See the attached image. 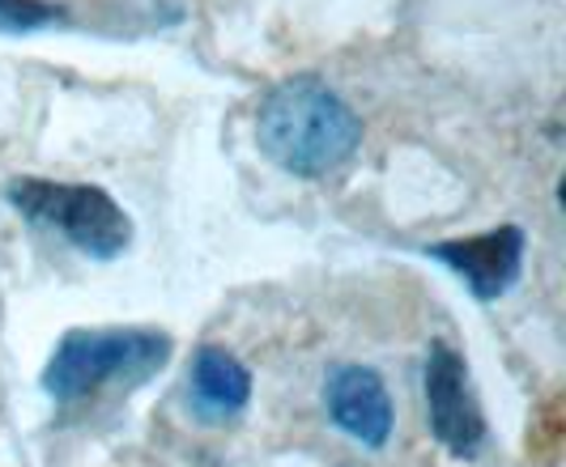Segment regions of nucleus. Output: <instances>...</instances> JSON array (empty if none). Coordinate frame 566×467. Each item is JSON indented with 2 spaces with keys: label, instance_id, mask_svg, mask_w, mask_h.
<instances>
[{
  "label": "nucleus",
  "instance_id": "nucleus-6",
  "mask_svg": "<svg viewBox=\"0 0 566 467\" xmlns=\"http://www.w3.org/2000/svg\"><path fill=\"white\" fill-rule=\"evenodd\" d=\"M324 408L345 438H354L367 450H384L397 429L388 383L370 365H337L324 383Z\"/></svg>",
  "mask_w": 566,
  "mask_h": 467
},
{
  "label": "nucleus",
  "instance_id": "nucleus-8",
  "mask_svg": "<svg viewBox=\"0 0 566 467\" xmlns=\"http://www.w3.org/2000/svg\"><path fill=\"white\" fill-rule=\"evenodd\" d=\"M69 26V9L56 0H0V34H39Z\"/></svg>",
  "mask_w": 566,
  "mask_h": 467
},
{
  "label": "nucleus",
  "instance_id": "nucleus-4",
  "mask_svg": "<svg viewBox=\"0 0 566 467\" xmlns=\"http://www.w3.org/2000/svg\"><path fill=\"white\" fill-rule=\"evenodd\" d=\"M426 425L439 446H448L455 459H473L485 442L482 404L469 383V361L455 353L448 340H430L426 349Z\"/></svg>",
  "mask_w": 566,
  "mask_h": 467
},
{
  "label": "nucleus",
  "instance_id": "nucleus-3",
  "mask_svg": "<svg viewBox=\"0 0 566 467\" xmlns=\"http://www.w3.org/2000/svg\"><path fill=\"white\" fill-rule=\"evenodd\" d=\"M4 200L27 221L60 234L69 247L90 259H119L133 247V217L115 204L112 192L94 183H56V179H13Z\"/></svg>",
  "mask_w": 566,
  "mask_h": 467
},
{
  "label": "nucleus",
  "instance_id": "nucleus-1",
  "mask_svg": "<svg viewBox=\"0 0 566 467\" xmlns=\"http://www.w3.org/2000/svg\"><path fill=\"white\" fill-rule=\"evenodd\" d=\"M264 158L294 179H324L363 145V119L319 77H290L264 94L255 110Z\"/></svg>",
  "mask_w": 566,
  "mask_h": 467
},
{
  "label": "nucleus",
  "instance_id": "nucleus-7",
  "mask_svg": "<svg viewBox=\"0 0 566 467\" xmlns=\"http://www.w3.org/2000/svg\"><path fill=\"white\" fill-rule=\"evenodd\" d=\"M252 404V370L222 344H200L188 365V408L200 425H227Z\"/></svg>",
  "mask_w": 566,
  "mask_h": 467
},
{
  "label": "nucleus",
  "instance_id": "nucleus-2",
  "mask_svg": "<svg viewBox=\"0 0 566 467\" xmlns=\"http://www.w3.org/2000/svg\"><path fill=\"white\" fill-rule=\"evenodd\" d=\"M170 361V336L149 328H73L64 331L39 383L56 404H82L107 386L149 383Z\"/></svg>",
  "mask_w": 566,
  "mask_h": 467
},
{
  "label": "nucleus",
  "instance_id": "nucleus-5",
  "mask_svg": "<svg viewBox=\"0 0 566 467\" xmlns=\"http://www.w3.org/2000/svg\"><path fill=\"white\" fill-rule=\"evenodd\" d=\"M524 247H528V234L520 225H499V230L469 234V238L430 243L426 255L452 268L478 303H499L524 273Z\"/></svg>",
  "mask_w": 566,
  "mask_h": 467
}]
</instances>
